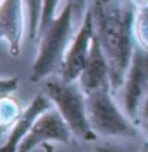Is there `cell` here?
<instances>
[{
    "mask_svg": "<svg viewBox=\"0 0 148 152\" xmlns=\"http://www.w3.org/2000/svg\"><path fill=\"white\" fill-rule=\"evenodd\" d=\"M89 10L94 18L95 37L110 65L112 90L118 92L123 89L135 48V11L116 0H92Z\"/></svg>",
    "mask_w": 148,
    "mask_h": 152,
    "instance_id": "1",
    "label": "cell"
},
{
    "mask_svg": "<svg viewBox=\"0 0 148 152\" xmlns=\"http://www.w3.org/2000/svg\"><path fill=\"white\" fill-rule=\"evenodd\" d=\"M61 0H43V10H41V21H40V37L41 33L50 27V24L56 19V11L59 8ZM38 37V38H40Z\"/></svg>",
    "mask_w": 148,
    "mask_h": 152,
    "instance_id": "14",
    "label": "cell"
},
{
    "mask_svg": "<svg viewBox=\"0 0 148 152\" xmlns=\"http://www.w3.org/2000/svg\"><path fill=\"white\" fill-rule=\"evenodd\" d=\"M78 83L83 89L84 95H89L97 90H112V79H110V65L108 60L105 57L102 46L97 40V37L94 35L92 46H91L89 59L86 64L83 73H81Z\"/></svg>",
    "mask_w": 148,
    "mask_h": 152,
    "instance_id": "10",
    "label": "cell"
},
{
    "mask_svg": "<svg viewBox=\"0 0 148 152\" xmlns=\"http://www.w3.org/2000/svg\"><path fill=\"white\" fill-rule=\"evenodd\" d=\"M73 138L75 136L69 125L62 119L59 111L53 106L37 119L30 132L21 141L18 152H32L46 142H61L64 146H70Z\"/></svg>",
    "mask_w": 148,
    "mask_h": 152,
    "instance_id": "7",
    "label": "cell"
},
{
    "mask_svg": "<svg viewBox=\"0 0 148 152\" xmlns=\"http://www.w3.org/2000/svg\"><path fill=\"white\" fill-rule=\"evenodd\" d=\"M43 0H26L27 13V38L30 41H37L40 37V21H41Z\"/></svg>",
    "mask_w": 148,
    "mask_h": 152,
    "instance_id": "11",
    "label": "cell"
},
{
    "mask_svg": "<svg viewBox=\"0 0 148 152\" xmlns=\"http://www.w3.org/2000/svg\"><path fill=\"white\" fill-rule=\"evenodd\" d=\"M43 90L50 97L75 138L86 142L97 141L99 136L89 124L86 95L78 81L65 83L59 75H51L43 83Z\"/></svg>",
    "mask_w": 148,
    "mask_h": 152,
    "instance_id": "2",
    "label": "cell"
},
{
    "mask_svg": "<svg viewBox=\"0 0 148 152\" xmlns=\"http://www.w3.org/2000/svg\"><path fill=\"white\" fill-rule=\"evenodd\" d=\"M72 5H73V14L83 19L84 13H86V5H88V0H70Z\"/></svg>",
    "mask_w": 148,
    "mask_h": 152,
    "instance_id": "18",
    "label": "cell"
},
{
    "mask_svg": "<svg viewBox=\"0 0 148 152\" xmlns=\"http://www.w3.org/2000/svg\"><path fill=\"white\" fill-rule=\"evenodd\" d=\"M18 83H19L18 76H13V78H2V83H0V86H2V97H8L10 94H13L18 87Z\"/></svg>",
    "mask_w": 148,
    "mask_h": 152,
    "instance_id": "17",
    "label": "cell"
},
{
    "mask_svg": "<svg viewBox=\"0 0 148 152\" xmlns=\"http://www.w3.org/2000/svg\"><path fill=\"white\" fill-rule=\"evenodd\" d=\"M41 147H43V151H45V152H72V151H69V149H62V151H56V147L53 146L51 142H46V144H43ZM94 152H97V151L94 149Z\"/></svg>",
    "mask_w": 148,
    "mask_h": 152,
    "instance_id": "19",
    "label": "cell"
},
{
    "mask_svg": "<svg viewBox=\"0 0 148 152\" xmlns=\"http://www.w3.org/2000/svg\"><path fill=\"white\" fill-rule=\"evenodd\" d=\"M97 152H140L142 147H132V146H124V144H113V142H104L94 147Z\"/></svg>",
    "mask_w": 148,
    "mask_h": 152,
    "instance_id": "15",
    "label": "cell"
},
{
    "mask_svg": "<svg viewBox=\"0 0 148 152\" xmlns=\"http://www.w3.org/2000/svg\"><path fill=\"white\" fill-rule=\"evenodd\" d=\"M137 127H138V130L142 132V135L145 136V141H148V94L145 97V102L142 104L140 114H138Z\"/></svg>",
    "mask_w": 148,
    "mask_h": 152,
    "instance_id": "16",
    "label": "cell"
},
{
    "mask_svg": "<svg viewBox=\"0 0 148 152\" xmlns=\"http://www.w3.org/2000/svg\"><path fill=\"white\" fill-rule=\"evenodd\" d=\"M94 35H95L94 18H92L91 10L88 8L83 19H81V26L78 28V32L72 38L69 49L65 52L64 62H62L61 70H59V76L65 83H76L80 79L86 64H88Z\"/></svg>",
    "mask_w": 148,
    "mask_h": 152,
    "instance_id": "6",
    "label": "cell"
},
{
    "mask_svg": "<svg viewBox=\"0 0 148 152\" xmlns=\"http://www.w3.org/2000/svg\"><path fill=\"white\" fill-rule=\"evenodd\" d=\"M21 108H19L18 102L13 97H2V103H0V122H2L3 133L11 128V125L18 121L21 116Z\"/></svg>",
    "mask_w": 148,
    "mask_h": 152,
    "instance_id": "12",
    "label": "cell"
},
{
    "mask_svg": "<svg viewBox=\"0 0 148 152\" xmlns=\"http://www.w3.org/2000/svg\"><path fill=\"white\" fill-rule=\"evenodd\" d=\"M24 0H2L0 3V32L11 57L21 54L24 32Z\"/></svg>",
    "mask_w": 148,
    "mask_h": 152,
    "instance_id": "8",
    "label": "cell"
},
{
    "mask_svg": "<svg viewBox=\"0 0 148 152\" xmlns=\"http://www.w3.org/2000/svg\"><path fill=\"white\" fill-rule=\"evenodd\" d=\"M86 108L89 124L97 136H138L137 125L118 108L113 98V90L105 89L86 95Z\"/></svg>",
    "mask_w": 148,
    "mask_h": 152,
    "instance_id": "4",
    "label": "cell"
},
{
    "mask_svg": "<svg viewBox=\"0 0 148 152\" xmlns=\"http://www.w3.org/2000/svg\"><path fill=\"white\" fill-rule=\"evenodd\" d=\"M148 94V51L135 43L131 66L123 84L124 113L137 125L142 104Z\"/></svg>",
    "mask_w": 148,
    "mask_h": 152,
    "instance_id": "5",
    "label": "cell"
},
{
    "mask_svg": "<svg viewBox=\"0 0 148 152\" xmlns=\"http://www.w3.org/2000/svg\"><path fill=\"white\" fill-rule=\"evenodd\" d=\"M140 152H148V141H145V142L142 144V151H140Z\"/></svg>",
    "mask_w": 148,
    "mask_h": 152,
    "instance_id": "20",
    "label": "cell"
},
{
    "mask_svg": "<svg viewBox=\"0 0 148 152\" xmlns=\"http://www.w3.org/2000/svg\"><path fill=\"white\" fill-rule=\"evenodd\" d=\"M73 5L67 0L64 8L50 24V27L40 37V49L33 60L30 79L38 83L46 79L51 75H59L61 65L64 62L65 52L70 45L72 35V21H73Z\"/></svg>",
    "mask_w": 148,
    "mask_h": 152,
    "instance_id": "3",
    "label": "cell"
},
{
    "mask_svg": "<svg viewBox=\"0 0 148 152\" xmlns=\"http://www.w3.org/2000/svg\"><path fill=\"white\" fill-rule=\"evenodd\" d=\"M54 104L50 100L46 94H38L32 98V102L29 103V106L21 113V116L18 117V121L11 125L8 130V135L5 136L3 144L0 152H18V147L21 144V141L26 138V135L30 132L33 124L37 122V119L41 116L45 111L53 108Z\"/></svg>",
    "mask_w": 148,
    "mask_h": 152,
    "instance_id": "9",
    "label": "cell"
},
{
    "mask_svg": "<svg viewBox=\"0 0 148 152\" xmlns=\"http://www.w3.org/2000/svg\"><path fill=\"white\" fill-rule=\"evenodd\" d=\"M134 35L137 45L148 51V7L137 10L134 21Z\"/></svg>",
    "mask_w": 148,
    "mask_h": 152,
    "instance_id": "13",
    "label": "cell"
}]
</instances>
